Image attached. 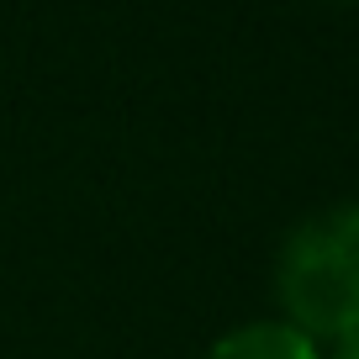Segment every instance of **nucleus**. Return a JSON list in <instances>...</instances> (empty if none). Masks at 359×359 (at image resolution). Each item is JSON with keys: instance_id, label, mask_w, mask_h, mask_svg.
Masks as SVG:
<instances>
[{"instance_id": "obj_1", "label": "nucleus", "mask_w": 359, "mask_h": 359, "mask_svg": "<svg viewBox=\"0 0 359 359\" xmlns=\"http://www.w3.org/2000/svg\"><path fill=\"white\" fill-rule=\"evenodd\" d=\"M275 302L306 338L359 333V201L302 217L275 254Z\"/></svg>"}, {"instance_id": "obj_2", "label": "nucleus", "mask_w": 359, "mask_h": 359, "mask_svg": "<svg viewBox=\"0 0 359 359\" xmlns=\"http://www.w3.org/2000/svg\"><path fill=\"white\" fill-rule=\"evenodd\" d=\"M206 359H323V344L306 338L296 323L285 317H259V323H243V327H227Z\"/></svg>"}, {"instance_id": "obj_3", "label": "nucleus", "mask_w": 359, "mask_h": 359, "mask_svg": "<svg viewBox=\"0 0 359 359\" xmlns=\"http://www.w3.org/2000/svg\"><path fill=\"white\" fill-rule=\"evenodd\" d=\"M327 359H359V333H344V338H333Z\"/></svg>"}]
</instances>
